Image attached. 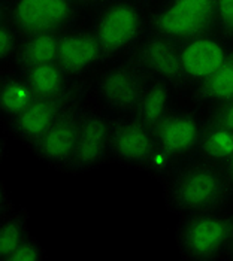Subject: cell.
Wrapping results in <instances>:
<instances>
[{
	"instance_id": "obj_22",
	"label": "cell",
	"mask_w": 233,
	"mask_h": 261,
	"mask_svg": "<svg viewBox=\"0 0 233 261\" xmlns=\"http://www.w3.org/2000/svg\"><path fill=\"white\" fill-rule=\"evenodd\" d=\"M21 33L8 17H3L0 22V59L2 61L12 60L17 57L21 46Z\"/></svg>"
},
{
	"instance_id": "obj_10",
	"label": "cell",
	"mask_w": 233,
	"mask_h": 261,
	"mask_svg": "<svg viewBox=\"0 0 233 261\" xmlns=\"http://www.w3.org/2000/svg\"><path fill=\"white\" fill-rule=\"evenodd\" d=\"M150 78L178 85L185 82L181 63V43L151 33L135 46V60Z\"/></svg>"
},
{
	"instance_id": "obj_19",
	"label": "cell",
	"mask_w": 233,
	"mask_h": 261,
	"mask_svg": "<svg viewBox=\"0 0 233 261\" xmlns=\"http://www.w3.org/2000/svg\"><path fill=\"white\" fill-rule=\"evenodd\" d=\"M196 96L200 101L213 105L233 99V51L211 76L199 84Z\"/></svg>"
},
{
	"instance_id": "obj_25",
	"label": "cell",
	"mask_w": 233,
	"mask_h": 261,
	"mask_svg": "<svg viewBox=\"0 0 233 261\" xmlns=\"http://www.w3.org/2000/svg\"><path fill=\"white\" fill-rule=\"evenodd\" d=\"M175 163L176 161L157 145L151 157L148 159L147 164H145V170H148L154 175H165L171 170V167H174Z\"/></svg>"
},
{
	"instance_id": "obj_17",
	"label": "cell",
	"mask_w": 233,
	"mask_h": 261,
	"mask_svg": "<svg viewBox=\"0 0 233 261\" xmlns=\"http://www.w3.org/2000/svg\"><path fill=\"white\" fill-rule=\"evenodd\" d=\"M61 35H35L27 36L21 42L15 61L21 72L38 67L48 63H57L58 48H60Z\"/></svg>"
},
{
	"instance_id": "obj_9",
	"label": "cell",
	"mask_w": 233,
	"mask_h": 261,
	"mask_svg": "<svg viewBox=\"0 0 233 261\" xmlns=\"http://www.w3.org/2000/svg\"><path fill=\"white\" fill-rule=\"evenodd\" d=\"M111 132L112 118L108 114L87 112L67 172L77 175L87 173L108 160L111 157Z\"/></svg>"
},
{
	"instance_id": "obj_5",
	"label": "cell",
	"mask_w": 233,
	"mask_h": 261,
	"mask_svg": "<svg viewBox=\"0 0 233 261\" xmlns=\"http://www.w3.org/2000/svg\"><path fill=\"white\" fill-rule=\"evenodd\" d=\"M150 81L148 73L136 61L116 64L97 81L99 100L121 115H135Z\"/></svg>"
},
{
	"instance_id": "obj_3",
	"label": "cell",
	"mask_w": 233,
	"mask_h": 261,
	"mask_svg": "<svg viewBox=\"0 0 233 261\" xmlns=\"http://www.w3.org/2000/svg\"><path fill=\"white\" fill-rule=\"evenodd\" d=\"M2 11L21 36L27 38L71 32L79 21L82 9L71 0H11Z\"/></svg>"
},
{
	"instance_id": "obj_15",
	"label": "cell",
	"mask_w": 233,
	"mask_h": 261,
	"mask_svg": "<svg viewBox=\"0 0 233 261\" xmlns=\"http://www.w3.org/2000/svg\"><path fill=\"white\" fill-rule=\"evenodd\" d=\"M171 112H172V85L169 82L151 78L147 87V91L139 103L135 117L154 130Z\"/></svg>"
},
{
	"instance_id": "obj_23",
	"label": "cell",
	"mask_w": 233,
	"mask_h": 261,
	"mask_svg": "<svg viewBox=\"0 0 233 261\" xmlns=\"http://www.w3.org/2000/svg\"><path fill=\"white\" fill-rule=\"evenodd\" d=\"M45 258V249L40 242L32 234L19 245L8 257L6 261H42Z\"/></svg>"
},
{
	"instance_id": "obj_21",
	"label": "cell",
	"mask_w": 233,
	"mask_h": 261,
	"mask_svg": "<svg viewBox=\"0 0 233 261\" xmlns=\"http://www.w3.org/2000/svg\"><path fill=\"white\" fill-rule=\"evenodd\" d=\"M29 236V214L26 211H18L6 217L0 225V260H8Z\"/></svg>"
},
{
	"instance_id": "obj_8",
	"label": "cell",
	"mask_w": 233,
	"mask_h": 261,
	"mask_svg": "<svg viewBox=\"0 0 233 261\" xmlns=\"http://www.w3.org/2000/svg\"><path fill=\"white\" fill-rule=\"evenodd\" d=\"M157 146L154 130L135 115L112 120L111 159L126 167L145 169Z\"/></svg>"
},
{
	"instance_id": "obj_18",
	"label": "cell",
	"mask_w": 233,
	"mask_h": 261,
	"mask_svg": "<svg viewBox=\"0 0 233 261\" xmlns=\"http://www.w3.org/2000/svg\"><path fill=\"white\" fill-rule=\"evenodd\" d=\"M36 99L26 78L15 75H5L0 80V109L3 115L11 120L21 114Z\"/></svg>"
},
{
	"instance_id": "obj_11",
	"label": "cell",
	"mask_w": 233,
	"mask_h": 261,
	"mask_svg": "<svg viewBox=\"0 0 233 261\" xmlns=\"http://www.w3.org/2000/svg\"><path fill=\"white\" fill-rule=\"evenodd\" d=\"M206 121L193 112H171L154 128L157 145L175 161L197 152Z\"/></svg>"
},
{
	"instance_id": "obj_13",
	"label": "cell",
	"mask_w": 233,
	"mask_h": 261,
	"mask_svg": "<svg viewBox=\"0 0 233 261\" xmlns=\"http://www.w3.org/2000/svg\"><path fill=\"white\" fill-rule=\"evenodd\" d=\"M103 59L105 53L93 30H71L61 35L57 63L69 75H79Z\"/></svg>"
},
{
	"instance_id": "obj_14",
	"label": "cell",
	"mask_w": 233,
	"mask_h": 261,
	"mask_svg": "<svg viewBox=\"0 0 233 261\" xmlns=\"http://www.w3.org/2000/svg\"><path fill=\"white\" fill-rule=\"evenodd\" d=\"M150 29L151 33H157L178 43H184L187 40L211 33L214 25L196 18L192 14L169 2L153 15L150 21Z\"/></svg>"
},
{
	"instance_id": "obj_12",
	"label": "cell",
	"mask_w": 233,
	"mask_h": 261,
	"mask_svg": "<svg viewBox=\"0 0 233 261\" xmlns=\"http://www.w3.org/2000/svg\"><path fill=\"white\" fill-rule=\"evenodd\" d=\"M226 42L211 33L181 43V63L185 81L202 84L230 56Z\"/></svg>"
},
{
	"instance_id": "obj_1",
	"label": "cell",
	"mask_w": 233,
	"mask_h": 261,
	"mask_svg": "<svg viewBox=\"0 0 233 261\" xmlns=\"http://www.w3.org/2000/svg\"><path fill=\"white\" fill-rule=\"evenodd\" d=\"M168 194L171 209L184 217L220 211L232 199L233 187L223 164L202 159L175 169Z\"/></svg>"
},
{
	"instance_id": "obj_4",
	"label": "cell",
	"mask_w": 233,
	"mask_h": 261,
	"mask_svg": "<svg viewBox=\"0 0 233 261\" xmlns=\"http://www.w3.org/2000/svg\"><path fill=\"white\" fill-rule=\"evenodd\" d=\"M144 25V15L137 2L111 0L100 9L93 33L105 57H112L139 43Z\"/></svg>"
},
{
	"instance_id": "obj_20",
	"label": "cell",
	"mask_w": 233,
	"mask_h": 261,
	"mask_svg": "<svg viewBox=\"0 0 233 261\" xmlns=\"http://www.w3.org/2000/svg\"><path fill=\"white\" fill-rule=\"evenodd\" d=\"M197 152L205 160L226 163L233 155V132L206 122Z\"/></svg>"
},
{
	"instance_id": "obj_16",
	"label": "cell",
	"mask_w": 233,
	"mask_h": 261,
	"mask_svg": "<svg viewBox=\"0 0 233 261\" xmlns=\"http://www.w3.org/2000/svg\"><path fill=\"white\" fill-rule=\"evenodd\" d=\"M21 75L26 78L36 97L58 96L75 87L72 84V75H69L58 63L42 64L21 72Z\"/></svg>"
},
{
	"instance_id": "obj_6",
	"label": "cell",
	"mask_w": 233,
	"mask_h": 261,
	"mask_svg": "<svg viewBox=\"0 0 233 261\" xmlns=\"http://www.w3.org/2000/svg\"><path fill=\"white\" fill-rule=\"evenodd\" d=\"M85 114L87 111L82 109L81 103L74 105L42 138L30 143L32 151L39 160L53 169L67 172L75 154L78 136Z\"/></svg>"
},
{
	"instance_id": "obj_26",
	"label": "cell",
	"mask_w": 233,
	"mask_h": 261,
	"mask_svg": "<svg viewBox=\"0 0 233 261\" xmlns=\"http://www.w3.org/2000/svg\"><path fill=\"white\" fill-rule=\"evenodd\" d=\"M217 25L227 38H233V0H217Z\"/></svg>"
},
{
	"instance_id": "obj_2",
	"label": "cell",
	"mask_w": 233,
	"mask_h": 261,
	"mask_svg": "<svg viewBox=\"0 0 233 261\" xmlns=\"http://www.w3.org/2000/svg\"><path fill=\"white\" fill-rule=\"evenodd\" d=\"M175 238L184 260L221 258L233 241V217L220 211L184 215L176 225Z\"/></svg>"
},
{
	"instance_id": "obj_7",
	"label": "cell",
	"mask_w": 233,
	"mask_h": 261,
	"mask_svg": "<svg viewBox=\"0 0 233 261\" xmlns=\"http://www.w3.org/2000/svg\"><path fill=\"white\" fill-rule=\"evenodd\" d=\"M81 90L74 87L72 90L50 97H36L17 117L9 121V130L26 143H33L42 138L67 109L79 103Z\"/></svg>"
},
{
	"instance_id": "obj_27",
	"label": "cell",
	"mask_w": 233,
	"mask_h": 261,
	"mask_svg": "<svg viewBox=\"0 0 233 261\" xmlns=\"http://www.w3.org/2000/svg\"><path fill=\"white\" fill-rule=\"evenodd\" d=\"M81 9H102L106 6L111 0H71Z\"/></svg>"
},
{
	"instance_id": "obj_24",
	"label": "cell",
	"mask_w": 233,
	"mask_h": 261,
	"mask_svg": "<svg viewBox=\"0 0 233 261\" xmlns=\"http://www.w3.org/2000/svg\"><path fill=\"white\" fill-rule=\"evenodd\" d=\"M206 122L233 132V99L214 105Z\"/></svg>"
},
{
	"instance_id": "obj_29",
	"label": "cell",
	"mask_w": 233,
	"mask_h": 261,
	"mask_svg": "<svg viewBox=\"0 0 233 261\" xmlns=\"http://www.w3.org/2000/svg\"><path fill=\"white\" fill-rule=\"evenodd\" d=\"M227 255H229V258H232L233 260V241L230 243V248H229V251H227Z\"/></svg>"
},
{
	"instance_id": "obj_28",
	"label": "cell",
	"mask_w": 233,
	"mask_h": 261,
	"mask_svg": "<svg viewBox=\"0 0 233 261\" xmlns=\"http://www.w3.org/2000/svg\"><path fill=\"white\" fill-rule=\"evenodd\" d=\"M223 167H224V170H226V173H227V176H229L230 184H232L233 187V155L226 163H223Z\"/></svg>"
}]
</instances>
